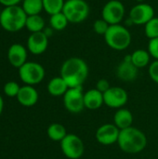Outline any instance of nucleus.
Returning <instances> with one entry per match:
<instances>
[{
    "instance_id": "obj_1",
    "label": "nucleus",
    "mask_w": 158,
    "mask_h": 159,
    "mask_svg": "<svg viewBox=\"0 0 158 159\" xmlns=\"http://www.w3.org/2000/svg\"><path fill=\"white\" fill-rule=\"evenodd\" d=\"M88 75L87 62L78 57L67 59L61 67V76L64 79L69 89L83 86Z\"/></svg>"
},
{
    "instance_id": "obj_2",
    "label": "nucleus",
    "mask_w": 158,
    "mask_h": 159,
    "mask_svg": "<svg viewBox=\"0 0 158 159\" xmlns=\"http://www.w3.org/2000/svg\"><path fill=\"white\" fill-rule=\"evenodd\" d=\"M117 144L127 154H138L146 147L147 138L141 129L129 127L120 130Z\"/></svg>"
},
{
    "instance_id": "obj_3",
    "label": "nucleus",
    "mask_w": 158,
    "mask_h": 159,
    "mask_svg": "<svg viewBox=\"0 0 158 159\" xmlns=\"http://www.w3.org/2000/svg\"><path fill=\"white\" fill-rule=\"evenodd\" d=\"M27 14L21 6L6 7L0 12V25L9 33H16L25 27Z\"/></svg>"
},
{
    "instance_id": "obj_4",
    "label": "nucleus",
    "mask_w": 158,
    "mask_h": 159,
    "mask_svg": "<svg viewBox=\"0 0 158 159\" xmlns=\"http://www.w3.org/2000/svg\"><path fill=\"white\" fill-rule=\"evenodd\" d=\"M105 43L115 50H125L131 44V34L129 29L122 24L110 25L108 31L103 35Z\"/></svg>"
},
{
    "instance_id": "obj_5",
    "label": "nucleus",
    "mask_w": 158,
    "mask_h": 159,
    "mask_svg": "<svg viewBox=\"0 0 158 159\" xmlns=\"http://www.w3.org/2000/svg\"><path fill=\"white\" fill-rule=\"evenodd\" d=\"M89 10V6L85 0H67L62 13L66 16L69 23H81L88 17Z\"/></svg>"
},
{
    "instance_id": "obj_6",
    "label": "nucleus",
    "mask_w": 158,
    "mask_h": 159,
    "mask_svg": "<svg viewBox=\"0 0 158 159\" xmlns=\"http://www.w3.org/2000/svg\"><path fill=\"white\" fill-rule=\"evenodd\" d=\"M46 72L44 67L35 61H26L19 68V76L25 85L34 86L43 81Z\"/></svg>"
},
{
    "instance_id": "obj_7",
    "label": "nucleus",
    "mask_w": 158,
    "mask_h": 159,
    "mask_svg": "<svg viewBox=\"0 0 158 159\" xmlns=\"http://www.w3.org/2000/svg\"><path fill=\"white\" fill-rule=\"evenodd\" d=\"M61 149L67 158L78 159L84 155L85 145L80 137L73 133H68L61 142Z\"/></svg>"
},
{
    "instance_id": "obj_8",
    "label": "nucleus",
    "mask_w": 158,
    "mask_h": 159,
    "mask_svg": "<svg viewBox=\"0 0 158 159\" xmlns=\"http://www.w3.org/2000/svg\"><path fill=\"white\" fill-rule=\"evenodd\" d=\"M125 13V7L120 0H110L102 9V18L110 25L119 24L123 20Z\"/></svg>"
},
{
    "instance_id": "obj_9",
    "label": "nucleus",
    "mask_w": 158,
    "mask_h": 159,
    "mask_svg": "<svg viewBox=\"0 0 158 159\" xmlns=\"http://www.w3.org/2000/svg\"><path fill=\"white\" fill-rule=\"evenodd\" d=\"M63 104L65 109L72 114H78L85 109L83 87L68 89L63 95Z\"/></svg>"
},
{
    "instance_id": "obj_10",
    "label": "nucleus",
    "mask_w": 158,
    "mask_h": 159,
    "mask_svg": "<svg viewBox=\"0 0 158 159\" xmlns=\"http://www.w3.org/2000/svg\"><path fill=\"white\" fill-rule=\"evenodd\" d=\"M155 17L154 7L147 3H138L129 10V18L134 25H145Z\"/></svg>"
},
{
    "instance_id": "obj_11",
    "label": "nucleus",
    "mask_w": 158,
    "mask_h": 159,
    "mask_svg": "<svg viewBox=\"0 0 158 159\" xmlns=\"http://www.w3.org/2000/svg\"><path fill=\"white\" fill-rule=\"evenodd\" d=\"M128 92L120 87H111L103 93L104 104L110 108L120 109L128 102Z\"/></svg>"
},
{
    "instance_id": "obj_12",
    "label": "nucleus",
    "mask_w": 158,
    "mask_h": 159,
    "mask_svg": "<svg viewBox=\"0 0 158 159\" xmlns=\"http://www.w3.org/2000/svg\"><path fill=\"white\" fill-rule=\"evenodd\" d=\"M120 129L115 124H104L101 126L95 134L96 140L102 145H111L117 143Z\"/></svg>"
},
{
    "instance_id": "obj_13",
    "label": "nucleus",
    "mask_w": 158,
    "mask_h": 159,
    "mask_svg": "<svg viewBox=\"0 0 158 159\" xmlns=\"http://www.w3.org/2000/svg\"><path fill=\"white\" fill-rule=\"evenodd\" d=\"M139 69L131 62L130 55H127L116 68V76L124 82H132L138 77Z\"/></svg>"
},
{
    "instance_id": "obj_14",
    "label": "nucleus",
    "mask_w": 158,
    "mask_h": 159,
    "mask_svg": "<svg viewBox=\"0 0 158 159\" xmlns=\"http://www.w3.org/2000/svg\"><path fill=\"white\" fill-rule=\"evenodd\" d=\"M48 47V37L44 32L32 33L27 39V49L34 55L43 54Z\"/></svg>"
},
{
    "instance_id": "obj_15",
    "label": "nucleus",
    "mask_w": 158,
    "mask_h": 159,
    "mask_svg": "<svg viewBox=\"0 0 158 159\" xmlns=\"http://www.w3.org/2000/svg\"><path fill=\"white\" fill-rule=\"evenodd\" d=\"M27 48L19 43L12 44L7 49V60L8 62L15 68L21 67L27 61Z\"/></svg>"
},
{
    "instance_id": "obj_16",
    "label": "nucleus",
    "mask_w": 158,
    "mask_h": 159,
    "mask_svg": "<svg viewBox=\"0 0 158 159\" xmlns=\"http://www.w3.org/2000/svg\"><path fill=\"white\" fill-rule=\"evenodd\" d=\"M38 98L39 95L37 90L34 88V86L30 85L20 87V91L16 97L18 102L25 107H31L36 104V102H38Z\"/></svg>"
},
{
    "instance_id": "obj_17",
    "label": "nucleus",
    "mask_w": 158,
    "mask_h": 159,
    "mask_svg": "<svg viewBox=\"0 0 158 159\" xmlns=\"http://www.w3.org/2000/svg\"><path fill=\"white\" fill-rule=\"evenodd\" d=\"M84 104L85 108L88 110H97L104 104L103 93L100 92L96 89H91L84 93Z\"/></svg>"
},
{
    "instance_id": "obj_18",
    "label": "nucleus",
    "mask_w": 158,
    "mask_h": 159,
    "mask_svg": "<svg viewBox=\"0 0 158 159\" xmlns=\"http://www.w3.org/2000/svg\"><path fill=\"white\" fill-rule=\"evenodd\" d=\"M133 123V115L132 113L126 108L117 109L114 116V124L121 130L132 127Z\"/></svg>"
},
{
    "instance_id": "obj_19",
    "label": "nucleus",
    "mask_w": 158,
    "mask_h": 159,
    "mask_svg": "<svg viewBox=\"0 0 158 159\" xmlns=\"http://www.w3.org/2000/svg\"><path fill=\"white\" fill-rule=\"evenodd\" d=\"M68 86L64 79L60 75L53 77L52 79L49 80L47 84V91L50 95L54 97H59V96H63L66 91L68 90Z\"/></svg>"
},
{
    "instance_id": "obj_20",
    "label": "nucleus",
    "mask_w": 158,
    "mask_h": 159,
    "mask_svg": "<svg viewBox=\"0 0 158 159\" xmlns=\"http://www.w3.org/2000/svg\"><path fill=\"white\" fill-rule=\"evenodd\" d=\"M131 62L138 68H144L150 64V58L151 55L148 50L145 49H136L130 54Z\"/></svg>"
},
{
    "instance_id": "obj_21",
    "label": "nucleus",
    "mask_w": 158,
    "mask_h": 159,
    "mask_svg": "<svg viewBox=\"0 0 158 159\" xmlns=\"http://www.w3.org/2000/svg\"><path fill=\"white\" fill-rule=\"evenodd\" d=\"M46 23L44 18L38 14V15H30L27 16L26 23H25V28L32 33H38V32H43Z\"/></svg>"
},
{
    "instance_id": "obj_22",
    "label": "nucleus",
    "mask_w": 158,
    "mask_h": 159,
    "mask_svg": "<svg viewBox=\"0 0 158 159\" xmlns=\"http://www.w3.org/2000/svg\"><path fill=\"white\" fill-rule=\"evenodd\" d=\"M47 134L50 140L61 143L68 133L63 125L60 123H52L48 126L47 129Z\"/></svg>"
},
{
    "instance_id": "obj_23",
    "label": "nucleus",
    "mask_w": 158,
    "mask_h": 159,
    "mask_svg": "<svg viewBox=\"0 0 158 159\" xmlns=\"http://www.w3.org/2000/svg\"><path fill=\"white\" fill-rule=\"evenodd\" d=\"M21 7L27 16L38 15L44 10L43 0H22Z\"/></svg>"
},
{
    "instance_id": "obj_24",
    "label": "nucleus",
    "mask_w": 158,
    "mask_h": 159,
    "mask_svg": "<svg viewBox=\"0 0 158 159\" xmlns=\"http://www.w3.org/2000/svg\"><path fill=\"white\" fill-rule=\"evenodd\" d=\"M69 21L66 18V16L61 12L53 14L50 16L49 18V24L50 27L54 30V31H62L64 30L67 25H68Z\"/></svg>"
},
{
    "instance_id": "obj_25",
    "label": "nucleus",
    "mask_w": 158,
    "mask_h": 159,
    "mask_svg": "<svg viewBox=\"0 0 158 159\" xmlns=\"http://www.w3.org/2000/svg\"><path fill=\"white\" fill-rule=\"evenodd\" d=\"M65 4V0H43L44 10L48 15L61 12Z\"/></svg>"
},
{
    "instance_id": "obj_26",
    "label": "nucleus",
    "mask_w": 158,
    "mask_h": 159,
    "mask_svg": "<svg viewBox=\"0 0 158 159\" xmlns=\"http://www.w3.org/2000/svg\"><path fill=\"white\" fill-rule=\"evenodd\" d=\"M144 33L149 40L158 37V18L154 17L144 25Z\"/></svg>"
},
{
    "instance_id": "obj_27",
    "label": "nucleus",
    "mask_w": 158,
    "mask_h": 159,
    "mask_svg": "<svg viewBox=\"0 0 158 159\" xmlns=\"http://www.w3.org/2000/svg\"><path fill=\"white\" fill-rule=\"evenodd\" d=\"M20 85L15 82V81H8L5 84L4 86V93L7 96V97H17L19 91H20Z\"/></svg>"
},
{
    "instance_id": "obj_28",
    "label": "nucleus",
    "mask_w": 158,
    "mask_h": 159,
    "mask_svg": "<svg viewBox=\"0 0 158 159\" xmlns=\"http://www.w3.org/2000/svg\"><path fill=\"white\" fill-rule=\"evenodd\" d=\"M110 27V24L105 21L102 18V19H98L94 21L93 23V31L101 35H104L106 34V32L108 31Z\"/></svg>"
},
{
    "instance_id": "obj_29",
    "label": "nucleus",
    "mask_w": 158,
    "mask_h": 159,
    "mask_svg": "<svg viewBox=\"0 0 158 159\" xmlns=\"http://www.w3.org/2000/svg\"><path fill=\"white\" fill-rule=\"evenodd\" d=\"M147 50L150 53L151 57H153L155 60L158 61V37L149 40Z\"/></svg>"
},
{
    "instance_id": "obj_30",
    "label": "nucleus",
    "mask_w": 158,
    "mask_h": 159,
    "mask_svg": "<svg viewBox=\"0 0 158 159\" xmlns=\"http://www.w3.org/2000/svg\"><path fill=\"white\" fill-rule=\"evenodd\" d=\"M149 75L151 77V79L158 84V61L155 60L152 63H150L149 65Z\"/></svg>"
},
{
    "instance_id": "obj_31",
    "label": "nucleus",
    "mask_w": 158,
    "mask_h": 159,
    "mask_svg": "<svg viewBox=\"0 0 158 159\" xmlns=\"http://www.w3.org/2000/svg\"><path fill=\"white\" fill-rule=\"evenodd\" d=\"M110 88H111V87H110L109 81H108L107 79H104V78L100 79V80L96 83V87H95V89H98V90H99L100 92H102V93L106 92Z\"/></svg>"
},
{
    "instance_id": "obj_32",
    "label": "nucleus",
    "mask_w": 158,
    "mask_h": 159,
    "mask_svg": "<svg viewBox=\"0 0 158 159\" xmlns=\"http://www.w3.org/2000/svg\"><path fill=\"white\" fill-rule=\"evenodd\" d=\"M22 0H0V4L6 7H12V6H18Z\"/></svg>"
},
{
    "instance_id": "obj_33",
    "label": "nucleus",
    "mask_w": 158,
    "mask_h": 159,
    "mask_svg": "<svg viewBox=\"0 0 158 159\" xmlns=\"http://www.w3.org/2000/svg\"><path fill=\"white\" fill-rule=\"evenodd\" d=\"M45 34H46V35L49 38L51 35H52V34H53V32H54V30L51 28V27H47V28H45L44 29V31H43Z\"/></svg>"
},
{
    "instance_id": "obj_34",
    "label": "nucleus",
    "mask_w": 158,
    "mask_h": 159,
    "mask_svg": "<svg viewBox=\"0 0 158 159\" xmlns=\"http://www.w3.org/2000/svg\"><path fill=\"white\" fill-rule=\"evenodd\" d=\"M3 110H4V100H3L2 96L0 95V116L3 112Z\"/></svg>"
},
{
    "instance_id": "obj_35",
    "label": "nucleus",
    "mask_w": 158,
    "mask_h": 159,
    "mask_svg": "<svg viewBox=\"0 0 158 159\" xmlns=\"http://www.w3.org/2000/svg\"><path fill=\"white\" fill-rule=\"evenodd\" d=\"M136 1H137L138 3H143V1H144V0H136Z\"/></svg>"
},
{
    "instance_id": "obj_36",
    "label": "nucleus",
    "mask_w": 158,
    "mask_h": 159,
    "mask_svg": "<svg viewBox=\"0 0 158 159\" xmlns=\"http://www.w3.org/2000/svg\"><path fill=\"white\" fill-rule=\"evenodd\" d=\"M0 12H1V11H0Z\"/></svg>"
}]
</instances>
